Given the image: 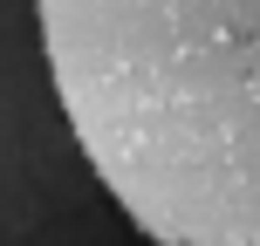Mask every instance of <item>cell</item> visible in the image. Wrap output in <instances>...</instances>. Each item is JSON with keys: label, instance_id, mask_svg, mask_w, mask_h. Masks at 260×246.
Masks as SVG:
<instances>
[{"label": "cell", "instance_id": "1", "mask_svg": "<svg viewBox=\"0 0 260 246\" xmlns=\"http://www.w3.org/2000/svg\"><path fill=\"white\" fill-rule=\"evenodd\" d=\"M55 103L151 246H260V0H35Z\"/></svg>", "mask_w": 260, "mask_h": 246}]
</instances>
